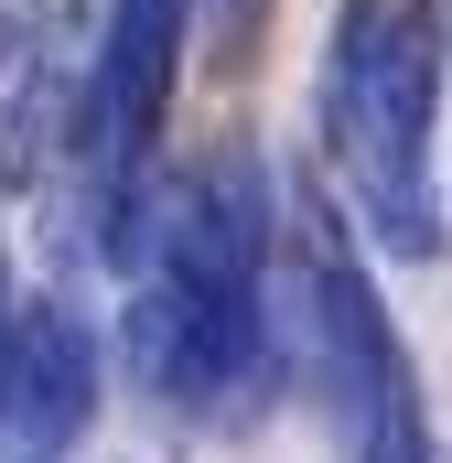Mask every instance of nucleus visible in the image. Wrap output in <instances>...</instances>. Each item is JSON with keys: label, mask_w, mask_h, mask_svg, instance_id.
Listing matches in <instances>:
<instances>
[{"label": "nucleus", "mask_w": 452, "mask_h": 463, "mask_svg": "<svg viewBox=\"0 0 452 463\" xmlns=\"http://www.w3.org/2000/svg\"><path fill=\"white\" fill-rule=\"evenodd\" d=\"M87 420H98V345L65 302H33L22 355H11V399H0V442H11V463H65Z\"/></svg>", "instance_id": "nucleus-5"}, {"label": "nucleus", "mask_w": 452, "mask_h": 463, "mask_svg": "<svg viewBox=\"0 0 452 463\" xmlns=\"http://www.w3.org/2000/svg\"><path fill=\"white\" fill-rule=\"evenodd\" d=\"M291 259H302V355H313L324 399L344 410V431H355V442L410 431V420H420V399H410V355H399L377 291H366V259L344 248V227L324 216L313 184H302V205H291Z\"/></svg>", "instance_id": "nucleus-4"}, {"label": "nucleus", "mask_w": 452, "mask_h": 463, "mask_svg": "<svg viewBox=\"0 0 452 463\" xmlns=\"http://www.w3.org/2000/svg\"><path fill=\"white\" fill-rule=\"evenodd\" d=\"M355 453L366 463H431V442H420V420H410V431H377V442H355Z\"/></svg>", "instance_id": "nucleus-6"}, {"label": "nucleus", "mask_w": 452, "mask_h": 463, "mask_svg": "<svg viewBox=\"0 0 452 463\" xmlns=\"http://www.w3.org/2000/svg\"><path fill=\"white\" fill-rule=\"evenodd\" d=\"M22 313H33V302H11V280H0V399H11V355H22Z\"/></svg>", "instance_id": "nucleus-7"}, {"label": "nucleus", "mask_w": 452, "mask_h": 463, "mask_svg": "<svg viewBox=\"0 0 452 463\" xmlns=\"http://www.w3.org/2000/svg\"><path fill=\"white\" fill-rule=\"evenodd\" d=\"M259 11H269V0H216V33H226V54H237V43L259 33Z\"/></svg>", "instance_id": "nucleus-8"}, {"label": "nucleus", "mask_w": 452, "mask_h": 463, "mask_svg": "<svg viewBox=\"0 0 452 463\" xmlns=\"http://www.w3.org/2000/svg\"><path fill=\"white\" fill-rule=\"evenodd\" d=\"M269 194L248 162H205L184 173L151 216H140V259H129V324L118 355L151 399L173 410H216L269 366Z\"/></svg>", "instance_id": "nucleus-1"}, {"label": "nucleus", "mask_w": 452, "mask_h": 463, "mask_svg": "<svg viewBox=\"0 0 452 463\" xmlns=\"http://www.w3.org/2000/svg\"><path fill=\"white\" fill-rule=\"evenodd\" d=\"M194 0H108V43L87 65V173H98V227L108 259H140V216H151V140L173 109V65H184Z\"/></svg>", "instance_id": "nucleus-3"}, {"label": "nucleus", "mask_w": 452, "mask_h": 463, "mask_svg": "<svg viewBox=\"0 0 452 463\" xmlns=\"http://www.w3.org/2000/svg\"><path fill=\"white\" fill-rule=\"evenodd\" d=\"M442 33L452 0H344L324 43V151L366 237L399 259L442 248V184H431V109H442Z\"/></svg>", "instance_id": "nucleus-2"}]
</instances>
